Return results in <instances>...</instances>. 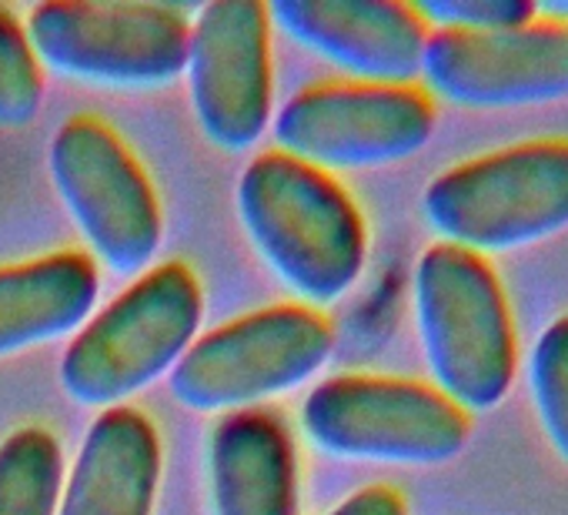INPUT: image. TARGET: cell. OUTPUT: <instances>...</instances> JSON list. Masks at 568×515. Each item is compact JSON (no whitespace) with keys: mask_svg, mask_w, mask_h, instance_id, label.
<instances>
[{"mask_svg":"<svg viewBox=\"0 0 568 515\" xmlns=\"http://www.w3.org/2000/svg\"><path fill=\"white\" fill-rule=\"evenodd\" d=\"M98 295L94 258L81 251L0 265V359L78 335L94 315Z\"/></svg>","mask_w":568,"mask_h":515,"instance_id":"obj_15","label":"cell"},{"mask_svg":"<svg viewBox=\"0 0 568 515\" xmlns=\"http://www.w3.org/2000/svg\"><path fill=\"white\" fill-rule=\"evenodd\" d=\"M237 214L264 265L302 305L318 312L358 285L368 231L358 204L332 174L264 151L237 181Z\"/></svg>","mask_w":568,"mask_h":515,"instance_id":"obj_1","label":"cell"},{"mask_svg":"<svg viewBox=\"0 0 568 515\" xmlns=\"http://www.w3.org/2000/svg\"><path fill=\"white\" fill-rule=\"evenodd\" d=\"M412 8L428 24V31L435 28L465 34L508 31L531 24L538 18V8L531 0H418Z\"/></svg>","mask_w":568,"mask_h":515,"instance_id":"obj_19","label":"cell"},{"mask_svg":"<svg viewBox=\"0 0 568 515\" xmlns=\"http://www.w3.org/2000/svg\"><path fill=\"white\" fill-rule=\"evenodd\" d=\"M425 88L468 111L538 108L568 98V21L535 18L508 31H432Z\"/></svg>","mask_w":568,"mask_h":515,"instance_id":"obj_11","label":"cell"},{"mask_svg":"<svg viewBox=\"0 0 568 515\" xmlns=\"http://www.w3.org/2000/svg\"><path fill=\"white\" fill-rule=\"evenodd\" d=\"M267 18L358 84H415L428 24L398 0H274Z\"/></svg>","mask_w":568,"mask_h":515,"instance_id":"obj_12","label":"cell"},{"mask_svg":"<svg viewBox=\"0 0 568 515\" xmlns=\"http://www.w3.org/2000/svg\"><path fill=\"white\" fill-rule=\"evenodd\" d=\"M435 101L405 84H315L295 94L274 118V141L325 174L368 171L418 154L435 134Z\"/></svg>","mask_w":568,"mask_h":515,"instance_id":"obj_9","label":"cell"},{"mask_svg":"<svg viewBox=\"0 0 568 515\" xmlns=\"http://www.w3.org/2000/svg\"><path fill=\"white\" fill-rule=\"evenodd\" d=\"M44 101L41 61L28 28L0 8V128H28Z\"/></svg>","mask_w":568,"mask_h":515,"instance_id":"obj_18","label":"cell"},{"mask_svg":"<svg viewBox=\"0 0 568 515\" xmlns=\"http://www.w3.org/2000/svg\"><path fill=\"white\" fill-rule=\"evenodd\" d=\"M161 482L154 422L131 408H104L64 478L58 515H151Z\"/></svg>","mask_w":568,"mask_h":515,"instance_id":"obj_13","label":"cell"},{"mask_svg":"<svg viewBox=\"0 0 568 515\" xmlns=\"http://www.w3.org/2000/svg\"><path fill=\"white\" fill-rule=\"evenodd\" d=\"M51 181L94 258L114 275L144 272L161 248L164 218L138 158L98 118H71L58 128Z\"/></svg>","mask_w":568,"mask_h":515,"instance_id":"obj_8","label":"cell"},{"mask_svg":"<svg viewBox=\"0 0 568 515\" xmlns=\"http://www.w3.org/2000/svg\"><path fill=\"white\" fill-rule=\"evenodd\" d=\"M64 488L61 442L28 425L0 442V515H58Z\"/></svg>","mask_w":568,"mask_h":515,"instance_id":"obj_16","label":"cell"},{"mask_svg":"<svg viewBox=\"0 0 568 515\" xmlns=\"http://www.w3.org/2000/svg\"><path fill=\"white\" fill-rule=\"evenodd\" d=\"M425 224L471 254H508L568 228V138H535L468 158L428 181Z\"/></svg>","mask_w":568,"mask_h":515,"instance_id":"obj_3","label":"cell"},{"mask_svg":"<svg viewBox=\"0 0 568 515\" xmlns=\"http://www.w3.org/2000/svg\"><path fill=\"white\" fill-rule=\"evenodd\" d=\"M412 295L432 385L465 415L498 408L518 375V339L488 258L438 241L418 258Z\"/></svg>","mask_w":568,"mask_h":515,"instance_id":"obj_2","label":"cell"},{"mask_svg":"<svg viewBox=\"0 0 568 515\" xmlns=\"http://www.w3.org/2000/svg\"><path fill=\"white\" fill-rule=\"evenodd\" d=\"M214 515H298L292 432L274 412L221 415L207 442Z\"/></svg>","mask_w":568,"mask_h":515,"instance_id":"obj_14","label":"cell"},{"mask_svg":"<svg viewBox=\"0 0 568 515\" xmlns=\"http://www.w3.org/2000/svg\"><path fill=\"white\" fill-rule=\"evenodd\" d=\"M28 38L38 61L71 81L151 91L184 74L191 18L148 0H48L31 11Z\"/></svg>","mask_w":568,"mask_h":515,"instance_id":"obj_6","label":"cell"},{"mask_svg":"<svg viewBox=\"0 0 568 515\" xmlns=\"http://www.w3.org/2000/svg\"><path fill=\"white\" fill-rule=\"evenodd\" d=\"M201 315V282L184 262L148 269L71 339L61 388L84 408H118L178 368Z\"/></svg>","mask_w":568,"mask_h":515,"instance_id":"obj_4","label":"cell"},{"mask_svg":"<svg viewBox=\"0 0 568 515\" xmlns=\"http://www.w3.org/2000/svg\"><path fill=\"white\" fill-rule=\"evenodd\" d=\"M302 428L332 458L428 468L465 452L471 415L425 382L335 375L305 398Z\"/></svg>","mask_w":568,"mask_h":515,"instance_id":"obj_5","label":"cell"},{"mask_svg":"<svg viewBox=\"0 0 568 515\" xmlns=\"http://www.w3.org/2000/svg\"><path fill=\"white\" fill-rule=\"evenodd\" d=\"M332 345L322 312L308 305L261 309L194 339L171 372V392L191 412H247L318 375Z\"/></svg>","mask_w":568,"mask_h":515,"instance_id":"obj_7","label":"cell"},{"mask_svg":"<svg viewBox=\"0 0 568 515\" xmlns=\"http://www.w3.org/2000/svg\"><path fill=\"white\" fill-rule=\"evenodd\" d=\"M531 408L551 452L568 465V312L541 329L525 365Z\"/></svg>","mask_w":568,"mask_h":515,"instance_id":"obj_17","label":"cell"},{"mask_svg":"<svg viewBox=\"0 0 568 515\" xmlns=\"http://www.w3.org/2000/svg\"><path fill=\"white\" fill-rule=\"evenodd\" d=\"M187 91L204 138L224 151L251 148L271 124V18L261 0H214L191 21Z\"/></svg>","mask_w":568,"mask_h":515,"instance_id":"obj_10","label":"cell"},{"mask_svg":"<svg viewBox=\"0 0 568 515\" xmlns=\"http://www.w3.org/2000/svg\"><path fill=\"white\" fill-rule=\"evenodd\" d=\"M328 515H408V502L392 485H368L338 502Z\"/></svg>","mask_w":568,"mask_h":515,"instance_id":"obj_20","label":"cell"}]
</instances>
